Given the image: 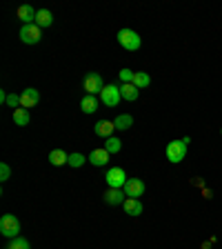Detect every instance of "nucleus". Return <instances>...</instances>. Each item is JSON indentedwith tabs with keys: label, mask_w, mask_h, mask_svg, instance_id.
Segmentation results:
<instances>
[{
	"label": "nucleus",
	"mask_w": 222,
	"mask_h": 249,
	"mask_svg": "<svg viewBox=\"0 0 222 249\" xmlns=\"http://www.w3.org/2000/svg\"><path fill=\"white\" fill-rule=\"evenodd\" d=\"M0 233L7 236V238H18L20 233V220L14 216V213H5L0 218Z\"/></svg>",
	"instance_id": "3"
},
{
	"label": "nucleus",
	"mask_w": 222,
	"mask_h": 249,
	"mask_svg": "<svg viewBox=\"0 0 222 249\" xmlns=\"http://www.w3.org/2000/svg\"><path fill=\"white\" fill-rule=\"evenodd\" d=\"M189 142H191V138H189V136H187V138H182V140H171L169 145H167V149H165L167 160L173 162V165H178V162L185 160Z\"/></svg>",
	"instance_id": "1"
},
{
	"label": "nucleus",
	"mask_w": 222,
	"mask_h": 249,
	"mask_svg": "<svg viewBox=\"0 0 222 249\" xmlns=\"http://www.w3.org/2000/svg\"><path fill=\"white\" fill-rule=\"evenodd\" d=\"M145 189H147V185L140 180V178H129L127 185L122 187V192H124L127 198H140L142 194H145Z\"/></svg>",
	"instance_id": "8"
},
{
	"label": "nucleus",
	"mask_w": 222,
	"mask_h": 249,
	"mask_svg": "<svg viewBox=\"0 0 222 249\" xmlns=\"http://www.w3.org/2000/svg\"><path fill=\"white\" fill-rule=\"evenodd\" d=\"M102 200L107 202V205H122V202L127 200V196H124L122 189H107V192L102 194Z\"/></svg>",
	"instance_id": "13"
},
{
	"label": "nucleus",
	"mask_w": 222,
	"mask_h": 249,
	"mask_svg": "<svg viewBox=\"0 0 222 249\" xmlns=\"http://www.w3.org/2000/svg\"><path fill=\"white\" fill-rule=\"evenodd\" d=\"M138 93H140V89L136 87L134 83L120 85V96H122V100H129V103H134V100H138Z\"/></svg>",
	"instance_id": "15"
},
{
	"label": "nucleus",
	"mask_w": 222,
	"mask_h": 249,
	"mask_svg": "<svg viewBox=\"0 0 222 249\" xmlns=\"http://www.w3.org/2000/svg\"><path fill=\"white\" fill-rule=\"evenodd\" d=\"M134 85L138 89H145V87H149L151 85V76L147 71H136V76H134Z\"/></svg>",
	"instance_id": "21"
},
{
	"label": "nucleus",
	"mask_w": 222,
	"mask_h": 249,
	"mask_svg": "<svg viewBox=\"0 0 222 249\" xmlns=\"http://www.w3.org/2000/svg\"><path fill=\"white\" fill-rule=\"evenodd\" d=\"M38 103H40V93H38V89L27 87L25 91L20 93V107L31 109V107H36Z\"/></svg>",
	"instance_id": "10"
},
{
	"label": "nucleus",
	"mask_w": 222,
	"mask_h": 249,
	"mask_svg": "<svg viewBox=\"0 0 222 249\" xmlns=\"http://www.w3.org/2000/svg\"><path fill=\"white\" fill-rule=\"evenodd\" d=\"M80 109H83V114H96V109H98V98L87 93V96L80 100Z\"/></svg>",
	"instance_id": "17"
},
{
	"label": "nucleus",
	"mask_w": 222,
	"mask_h": 249,
	"mask_svg": "<svg viewBox=\"0 0 222 249\" xmlns=\"http://www.w3.org/2000/svg\"><path fill=\"white\" fill-rule=\"evenodd\" d=\"M104 149L109 151V154H118L120 149H122V142H120V138H116V136H111V138L104 140Z\"/></svg>",
	"instance_id": "22"
},
{
	"label": "nucleus",
	"mask_w": 222,
	"mask_h": 249,
	"mask_svg": "<svg viewBox=\"0 0 222 249\" xmlns=\"http://www.w3.org/2000/svg\"><path fill=\"white\" fill-rule=\"evenodd\" d=\"M42 38V29L34 22V25H22L20 27V40L25 45H38Z\"/></svg>",
	"instance_id": "6"
},
{
	"label": "nucleus",
	"mask_w": 222,
	"mask_h": 249,
	"mask_svg": "<svg viewBox=\"0 0 222 249\" xmlns=\"http://www.w3.org/2000/svg\"><path fill=\"white\" fill-rule=\"evenodd\" d=\"M53 22V14L49 9H38V16H36V25L40 27V29H45V27H51Z\"/></svg>",
	"instance_id": "19"
},
{
	"label": "nucleus",
	"mask_w": 222,
	"mask_h": 249,
	"mask_svg": "<svg viewBox=\"0 0 222 249\" xmlns=\"http://www.w3.org/2000/svg\"><path fill=\"white\" fill-rule=\"evenodd\" d=\"M5 105L16 111V109L20 107V93H7V103Z\"/></svg>",
	"instance_id": "25"
},
{
	"label": "nucleus",
	"mask_w": 222,
	"mask_h": 249,
	"mask_svg": "<svg viewBox=\"0 0 222 249\" xmlns=\"http://www.w3.org/2000/svg\"><path fill=\"white\" fill-rule=\"evenodd\" d=\"M67 160H69V154H67V151H62V149H53V151H49V162H51L53 167L67 165Z\"/></svg>",
	"instance_id": "16"
},
{
	"label": "nucleus",
	"mask_w": 222,
	"mask_h": 249,
	"mask_svg": "<svg viewBox=\"0 0 222 249\" xmlns=\"http://www.w3.org/2000/svg\"><path fill=\"white\" fill-rule=\"evenodd\" d=\"M134 76H136V71H131V69H120V80H122V85L134 83Z\"/></svg>",
	"instance_id": "26"
},
{
	"label": "nucleus",
	"mask_w": 222,
	"mask_h": 249,
	"mask_svg": "<svg viewBox=\"0 0 222 249\" xmlns=\"http://www.w3.org/2000/svg\"><path fill=\"white\" fill-rule=\"evenodd\" d=\"M114 124H116V129L118 131H127L131 124H134V116L131 114H120L118 118L114 120Z\"/></svg>",
	"instance_id": "20"
},
{
	"label": "nucleus",
	"mask_w": 222,
	"mask_h": 249,
	"mask_svg": "<svg viewBox=\"0 0 222 249\" xmlns=\"http://www.w3.org/2000/svg\"><path fill=\"white\" fill-rule=\"evenodd\" d=\"M9 176H11V167L7 162H0V180L2 182L9 180Z\"/></svg>",
	"instance_id": "27"
},
{
	"label": "nucleus",
	"mask_w": 222,
	"mask_h": 249,
	"mask_svg": "<svg viewBox=\"0 0 222 249\" xmlns=\"http://www.w3.org/2000/svg\"><path fill=\"white\" fill-rule=\"evenodd\" d=\"M109 156H111V154H109V151L102 147V149H93L91 154H89V158H87V160L91 162L93 167H104V165H107V162H109Z\"/></svg>",
	"instance_id": "12"
},
{
	"label": "nucleus",
	"mask_w": 222,
	"mask_h": 249,
	"mask_svg": "<svg viewBox=\"0 0 222 249\" xmlns=\"http://www.w3.org/2000/svg\"><path fill=\"white\" fill-rule=\"evenodd\" d=\"M100 98H102L104 107H118L120 105V87L118 85H104V89L100 91Z\"/></svg>",
	"instance_id": "7"
},
{
	"label": "nucleus",
	"mask_w": 222,
	"mask_h": 249,
	"mask_svg": "<svg viewBox=\"0 0 222 249\" xmlns=\"http://www.w3.org/2000/svg\"><path fill=\"white\" fill-rule=\"evenodd\" d=\"M16 16L22 20V25H34V22H36V16H38V9H34L31 5H20L18 11H16Z\"/></svg>",
	"instance_id": "11"
},
{
	"label": "nucleus",
	"mask_w": 222,
	"mask_h": 249,
	"mask_svg": "<svg viewBox=\"0 0 222 249\" xmlns=\"http://www.w3.org/2000/svg\"><path fill=\"white\" fill-rule=\"evenodd\" d=\"M220 134H222V129H220Z\"/></svg>",
	"instance_id": "28"
},
{
	"label": "nucleus",
	"mask_w": 222,
	"mask_h": 249,
	"mask_svg": "<svg viewBox=\"0 0 222 249\" xmlns=\"http://www.w3.org/2000/svg\"><path fill=\"white\" fill-rule=\"evenodd\" d=\"M104 180H107L109 189H122L129 178H127L124 169H120V167H109L107 174H104Z\"/></svg>",
	"instance_id": "4"
},
{
	"label": "nucleus",
	"mask_w": 222,
	"mask_h": 249,
	"mask_svg": "<svg viewBox=\"0 0 222 249\" xmlns=\"http://www.w3.org/2000/svg\"><path fill=\"white\" fill-rule=\"evenodd\" d=\"M29 120H31V114H29V109H25V107H18L14 111V123L18 124V127H27L29 124Z\"/></svg>",
	"instance_id": "18"
},
{
	"label": "nucleus",
	"mask_w": 222,
	"mask_h": 249,
	"mask_svg": "<svg viewBox=\"0 0 222 249\" xmlns=\"http://www.w3.org/2000/svg\"><path fill=\"white\" fill-rule=\"evenodd\" d=\"M7 249H31L29 240L22 238V236H18V238H11V243L7 245Z\"/></svg>",
	"instance_id": "23"
},
{
	"label": "nucleus",
	"mask_w": 222,
	"mask_h": 249,
	"mask_svg": "<svg viewBox=\"0 0 222 249\" xmlns=\"http://www.w3.org/2000/svg\"><path fill=\"white\" fill-rule=\"evenodd\" d=\"M114 131H116V124H114V120H98V123L93 124V134L98 136V138H111L114 136Z\"/></svg>",
	"instance_id": "9"
},
{
	"label": "nucleus",
	"mask_w": 222,
	"mask_h": 249,
	"mask_svg": "<svg viewBox=\"0 0 222 249\" xmlns=\"http://www.w3.org/2000/svg\"><path fill=\"white\" fill-rule=\"evenodd\" d=\"M67 165H69V167H73V169L83 167V165H85V156H83V154H69Z\"/></svg>",
	"instance_id": "24"
},
{
	"label": "nucleus",
	"mask_w": 222,
	"mask_h": 249,
	"mask_svg": "<svg viewBox=\"0 0 222 249\" xmlns=\"http://www.w3.org/2000/svg\"><path fill=\"white\" fill-rule=\"evenodd\" d=\"M122 209L127 216H140L142 213V202H140V198H127L122 202Z\"/></svg>",
	"instance_id": "14"
},
{
	"label": "nucleus",
	"mask_w": 222,
	"mask_h": 249,
	"mask_svg": "<svg viewBox=\"0 0 222 249\" xmlns=\"http://www.w3.org/2000/svg\"><path fill=\"white\" fill-rule=\"evenodd\" d=\"M83 87H85V91H87L89 96H96V93H100L104 89L102 76H100L98 71H89L87 76H85V80H83Z\"/></svg>",
	"instance_id": "5"
},
{
	"label": "nucleus",
	"mask_w": 222,
	"mask_h": 249,
	"mask_svg": "<svg viewBox=\"0 0 222 249\" xmlns=\"http://www.w3.org/2000/svg\"><path fill=\"white\" fill-rule=\"evenodd\" d=\"M118 42H120L122 49H127V52H138L140 47H142V38H140L134 29H120L118 31Z\"/></svg>",
	"instance_id": "2"
}]
</instances>
